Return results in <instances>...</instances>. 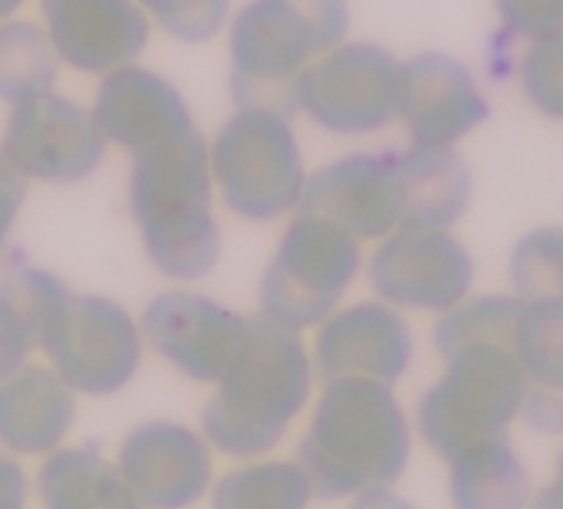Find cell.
Returning <instances> with one entry per match:
<instances>
[{"label":"cell","instance_id":"484cf974","mask_svg":"<svg viewBox=\"0 0 563 509\" xmlns=\"http://www.w3.org/2000/svg\"><path fill=\"white\" fill-rule=\"evenodd\" d=\"M59 59L41 25L10 19L0 23V100L21 104L55 88Z\"/></svg>","mask_w":563,"mask_h":509},{"label":"cell","instance_id":"836d02e7","mask_svg":"<svg viewBox=\"0 0 563 509\" xmlns=\"http://www.w3.org/2000/svg\"><path fill=\"white\" fill-rule=\"evenodd\" d=\"M528 509H563V451L556 460L554 480L530 498Z\"/></svg>","mask_w":563,"mask_h":509},{"label":"cell","instance_id":"7c38bea8","mask_svg":"<svg viewBox=\"0 0 563 509\" xmlns=\"http://www.w3.org/2000/svg\"><path fill=\"white\" fill-rule=\"evenodd\" d=\"M369 285L401 309L449 311L474 285V259L446 230L401 228L374 251Z\"/></svg>","mask_w":563,"mask_h":509},{"label":"cell","instance_id":"e575fe53","mask_svg":"<svg viewBox=\"0 0 563 509\" xmlns=\"http://www.w3.org/2000/svg\"><path fill=\"white\" fill-rule=\"evenodd\" d=\"M27 3V0H0V23L14 19V14Z\"/></svg>","mask_w":563,"mask_h":509},{"label":"cell","instance_id":"603a6c76","mask_svg":"<svg viewBox=\"0 0 563 509\" xmlns=\"http://www.w3.org/2000/svg\"><path fill=\"white\" fill-rule=\"evenodd\" d=\"M68 294L62 277L32 264H14L0 277V381L27 363Z\"/></svg>","mask_w":563,"mask_h":509},{"label":"cell","instance_id":"8992f818","mask_svg":"<svg viewBox=\"0 0 563 509\" xmlns=\"http://www.w3.org/2000/svg\"><path fill=\"white\" fill-rule=\"evenodd\" d=\"M208 156L221 199L238 217L271 221L298 206L307 178L289 118L240 109L219 129Z\"/></svg>","mask_w":563,"mask_h":509},{"label":"cell","instance_id":"e0dca14e","mask_svg":"<svg viewBox=\"0 0 563 509\" xmlns=\"http://www.w3.org/2000/svg\"><path fill=\"white\" fill-rule=\"evenodd\" d=\"M90 111L107 141L131 156L197 131L178 88L163 75L135 64L102 77Z\"/></svg>","mask_w":563,"mask_h":509},{"label":"cell","instance_id":"8fae6325","mask_svg":"<svg viewBox=\"0 0 563 509\" xmlns=\"http://www.w3.org/2000/svg\"><path fill=\"white\" fill-rule=\"evenodd\" d=\"M137 322L145 345L199 384H217L249 336L246 316L192 291L154 296Z\"/></svg>","mask_w":563,"mask_h":509},{"label":"cell","instance_id":"d4e9b609","mask_svg":"<svg viewBox=\"0 0 563 509\" xmlns=\"http://www.w3.org/2000/svg\"><path fill=\"white\" fill-rule=\"evenodd\" d=\"M311 485L298 462L260 460L223 474L210 496V509H307Z\"/></svg>","mask_w":563,"mask_h":509},{"label":"cell","instance_id":"9c48e42d","mask_svg":"<svg viewBox=\"0 0 563 509\" xmlns=\"http://www.w3.org/2000/svg\"><path fill=\"white\" fill-rule=\"evenodd\" d=\"M401 64L379 45L347 43L311 64L298 84V107L327 131L356 135L399 113Z\"/></svg>","mask_w":563,"mask_h":509},{"label":"cell","instance_id":"2e32d148","mask_svg":"<svg viewBox=\"0 0 563 509\" xmlns=\"http://www.w3.org/2000/svg\"><path fill=\"white\" fill-rule=\"evenodd\" d=\"M296 208L356 242L386 237L401 217L395 154H356L322 167L305 180Z\"/></svg>","mask_w":563,"mask_h":509},{"label":"cell","instance_id":"1f68e13d","mask_svg":"<svg viewBox=\"0 0 563 509\" xmlns=\"http://www.w3.org/2000/svg\"><path fill=\"white\" fill-rule=\"evenodd\" d=\"M30 480L19 460L0 449V509H25Z\"/></svg>","mask_w":563,"mask_h":509},{"label":"cell","instance_id":"d6986e66","mask_svg":"<svg viewBox=\"0 0 563 509\" xmlns=\"http://www.w3.org/2000/svg\"><path fill=\"white\" fill-rule=\"evenodd\" d=\"M77 414L75 392L53 367L25 363L0 381V449L45 457L64 446Z\"/></svg>","mask_w":563,"mask_h":509},{"label":"cell","instance_id":"83f0119b","mask_svg":"<svg viewBox=\"0 0 563 509\" xmlns=\"http://www.w3.org/2000/svg\"><path fill=\"white\" fill-rule=\"evenodd\" d=\"M150 21L180 43L214 38L230 14V0H135Z\"/></svg>","mask_w":563,"mask_h":509},{"label":"cell","instance_id":"ba28073f","mask_svg":"<svg viewBox=\"0 0 563 509\" xmlns=\"http://www.w3.org/2000/svg\"><path fill=\"white\" fill-rule=\"evenodd\" d=\"M361 268L358 242L345 230L296 214L262 277V313L291 330L320 325Z\"/></svg>","mask_w":563,"mask_h":509},{"label":"cell","instance_id":"3957f363","mask_svg":"<svg viewBox=\"0 0 563 509\" xmlns=\"http://www.w3.org/2000/svg\"><path fill=\"white\" fill-rule=\"evenodd\" d=\"M410 457V427L393 386L327 381L298 444V465L324 500L393 487Z\"/></svg>","mask_w":563,"mask_h":509},{"label":"cell","instance_id":"f1b7e54d","mask_svg":"<svg viewBox=\"0 0 563 509\" xmlns=\"http://www.w3.org/2000/svg\"><path fill=\"white\" fill-rule=\"evenodd\" d=\"M521 79L530 102L563 120V32L539 38L523 59Z\"/></svg>","mask_w":563,"mask_h":509},{"label":"cell","instance_id":"4fadbf2b","mask_svg":"<svg viewBox=\"0 0 563 509\" xmlns=\"http://www.w3.org/2000/svg\"><path fill=\"white\" fill-rule=\"evenodd\" d=\"M210 449L190 427L152 420L124 435L115 465L143 509H187L212 485Z\"/></svg>","mask_w":563,"mask_h":509},{"label":"cell","instance_id":"ac0fdd59","mask_svg":"<svg viewBox=\"0 0 563 509\" xmlns=\"http://www.w3.org/2000/svg\"><path fill=\"white\" fill-rule=\"evenodd\" d=\"M399 115L415 145L449 147L485 122L489 107L460 62L424 53L401 64Z\"/></svg>","mask_w":563,"mask_h":509},{"label":"cell","instance_id":"4dcf8cb0","mask_svg":"<svg viewBox=\"0 0 563 509\" xmlns=\"http://www.w3.org/2000/svg\"><path fill=\"white\" fill-rule=\"evenodd\" d=\"M25 201V180L14 171L8 158L0 152V253L5 251L8 240L19 219Z\"/></svg>","mask_w":563,"mask_h":509},{"label":"cell","instance_id":"277c9868","mask_svg":"<svg viewBox=\"0 0 563 509\" xmlns=\"http://www.w3.org/2000/svg\"><path fill=\"white\" fill-rule=\"evenodd\" d=\"M129 212L152 266L176 283H195L219 262L210 156L201 131L133 156Z\"/></svg>","mask_w":563,"mask_h":509},{"label":"cell","instance_id":"7402d4cb","mask_svg":"<svg viewBox=\"0 0 563 509\" xmlns=\"http://www.w3.org/2000/svg\"><path fill=\"white\" fill-rule=\"evenodd\" d=\"M34 489L43 509H143L115 462L90 442L45 455Z\"/></svg>","mask_w":563,"mask_h":509},{"label":"cell","instance_id":"cb8c5ba5","mask_svg":"<svg viewBox=\"0 0 563 509\" xmlns=\"http://www.w3.org/2000/svg\"><path fill=\"white\" fill-rule=\"evenodd\" d=\"M453 509H528V469L507 438L489 440L449 460Z\"/></svg>","mask_w":563,"mask_h":509},{"label":"cell","instance_id":"4316f807","mask_svg":"<svg viewBox=\"0 0 563 509\" xmlns=\"http://www.w3.org/2000/svg\"><path fill=\"white\" fill-rule=\"evenodd\" d=\"M509 277L516 296L526 302L563 300V228H537L516 242Z\"/></svg>","mask_w":563,"mask_h":509},{"label":"cell","instance_id":"d6a6232c","mask_svg":"<svg viewBox=\"0 0 563 509\" xmlns=\"http://www.w3.org/2000/svg\"><path fill=\"white\" fill-rule=\"evenodd\" d=\"M347 509H415V505L395 494L390 487H382L356 494Z\"/></svg>","mask_w":563,"mask_h":509},{"label":"cell","instance_id":"52a82bcc","mask_svg":"<svg viewBox=\"0 0 563 509\" xmlns=\"http://www.w3.org/2000/svg\"><path fill=\"white\" fill-rule=\"evenodd\" d=\"M38 347L75 395L109 397L133 381L145 339L120 302L70 291L51 316Z\"/></svg>","mask_w":563,"mask_h":509},{"label":"cell","instance_id":"30bf717a","mask_svg":"<svg viewBox=\"0 0 563 509\" xmlns=\"http://www.w3.org/2000/svg\"><path fill=\"white\" fill-rule=\"evenodd\" d=\"M107 145L90 109L51 90L12 107L0 152L23 180L70 185L96 174Z\"/></svg>","mask_w":563,"mask_h":509},{"label":"cell","instance_id":"9a60e30c","mask_svg":"<svg viewBox=\"0 0 563 509\" xmlns=\"http://www.w3.org/2000/svg\"><path fill=\"white\" fill-rule=\"evenodd\" d=\"M412 334L386 302H361L320 322L313 373L327 384L367 379L393 386L410 367Z\"/></svg>","mask_w":563,"mask_h":509},{"label":"cell","instance_id":"f546056e","mask_svg":"<svg viewBox=\"0 0 563 509\" xmlns=\"http://www.w3.org/2000/svg\"><path fill=\"white\" fill-rule=\"evenodd\" d=\"M496 10L509 32L528 38L563 32V0H496Z\"/></svg>","mask_w":563,"mask_h":509},{"label":"cell","instance_id":"6da1fadb","mask_svg":"<svg viewBox=\"0 0 563 509\" xmlns=\"http://www.w3.org/2000/svg\"><path fill=\"white\" fill-rule=\"evenodd\" d=\"M523 300L481 296L442 313L433 347L444 375L417 403L421 440L446 462L476 444L507 438L519 418L523 377L514 356V334Z\"/></svg>","mask_w":563,"mask_h":509},{"label":"cell","instance_id":"5b68a950","mask_svg":"<svg viewBox=\"0 0 563 509\" xmlns=\"http://www.w3.org/2000/svg\"><path fill=\"white\" fill-rule=\"evenodd\" d=\"M347 23L345 0H251L230 27L234 104L289 118L307 64L334 51Z\"/></svg>","mask_w":563,"mask_h":509},{"label":"cell","instance_id":"44dd1931","mask_svg":"<svg viewBox=\"0 0 563 509\" xmlns=\"http://www.w3.org/2000/svg\"><path fill=\"white\" fill-rule=\"evenodd\" d=\"M395 174L401 228L446 230L472 201V174L451 147L415 145L395 154Z\"/></svg>","mask_w":563,"mask_h":509},{"label":"cell","instance_id":"ffe728a7","mask_svg":"<svg viewBox=\"0 0 563 509\" xmlns=\"http://www.w3.org/2000/svg\"><path fill=\"white\" fill-rule=\"evenodd\" d=\"M514 356L526 388L521 422L545 438L563 435V300H523Z\"/></svg>","mask_w":563,"mask_h":509},{"label":"cell","instance_id":"7a4b0ae2","mask_svg":"<svg viewBox=\"0 0 563 509\" xmlns=\"http://www.w3.org/2000/svg\"><path fill=\"white\" fill-rule=\"evenodd\" d=\"M313 386V363L298 330L257 313L249 336L201 410V433L228 457H262L285 440Z\"/></svg>","mask_w":563,"mask_h":509},{"label":"cell","instance_id":"5bb4252c","mask_svg":"<svg viewBox=\"0 0 563 509\" xmlns=\"http://www.w3.org/2000/svg\"><path fill=\"white\" fill-rule=\"evenodd\" d=\"M41 27L59 64L109 75L145 53L152 21L135 0H38Z\"/></svg>","mask_w":563,"mask_h":509}]
</instances>
